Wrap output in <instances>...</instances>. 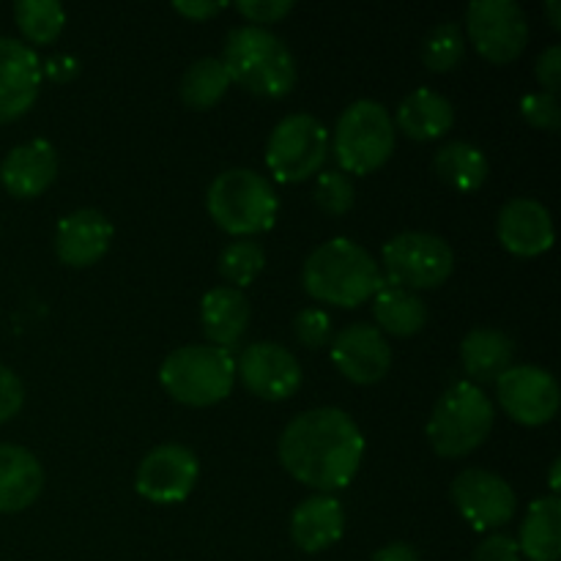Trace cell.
<instances>
[{
	"label": "cell",
	"mask_w": 561,
	"mask_h": 561,
	"mask_svg": "<svg viewBox=\"0 0 561 561\" xmlns=\"http://www.w3.org/2000/svg\"><path fill=\"white\" fill-rule=\"evenodd\" d=\"M42 88V60L36 49L0 36V124L22 118L36 104Z\"/></svg>",
	"instance_id": "cell-16"
},
{
	"label": "cell",
	"mask_w": 561,
	"mask_h": 561,
	"mask_svg": "<svg viewBox=\"0 0 561 561\" xmlns=\"http://www.w3.org/2000/svg\"><path fill=\"white\" fill-rule=\"evenodd\" d=\"M113 244V225L96 208L66 214L55 230V255L69 268H88L102 261Z\"/></svg>",
	"instance_id": "cell-18"
},
{
	"label": "cell",
	"mask_w": 561,
	"mask_h": 561,
	"mask_svg": "<svg viewBox=\"0 0 561 561\" xmlns=\"http://www.w3.org/2000/svg\"><path fill=\"white\" fill-rule=\"evenodd\" d=\"M493 420H496L493 400L477 383L460 381L438 398L427 422V438L442 458H466L485 444L493 431Z\"/></svg>",
	"instance_id": "cell-6"
},
{
	"label": "cell",
	"mask_w": 561,
	"mask_h": 561,
	"mask_svg": "<svg viewBox=\"0 0 561 561\" xmlns=\"http://www.w3.org/2000/svg\"><path fill=\"white\" fill-rule=\"evenodd\" d=\"M294 334L299 340V345H305V348H323V345L332 343V318L321 307H307V310H301L296 316Z\"/></svg>",
	"instance_id": "cell-33"
},
{
	"label": "cell",
	"mask_w": 561,
	"mask_h": 561,
	"mask_svg": "<svg viewBox=\"0 0 561 561\" xmlns=\"http://www.w3.org/2000/svg\"><path fill=\"white\" fill-rule=\"evenodd\" d=\"M433 170L447 186L458 192H477L488 181V157L466 140H453L438 148Z\"/></svg>",
	"instance_id": "cell-27"
},
{
	"label": "cell",
	"mask_w": 561,
	"mask_h": 561,
	"mask_svg": "<svg viewBox=\"0 0 561 561\" xmlns=\"http://www.w3.org/2000/svg\"><path fill=\"white\" fill-rule=\"evenodd\" d=\"M332 362L351 383L370 387L387 378L392 367V348L376 327L354 323L332 337Z\"/></svg>",
	"instance_id": "cell-15"
},
{
	"label": "cell",
	"mask_w": 561,
	"mask_h": 561,
	"mask_svg": "<svg viewBox=\"0 0 561 561\" xmlns=\"http://www.w3.org/2000/svg\"><path fill=\"white\" fill-rule=\"evenodd\" d=\"M327 153V126L307 113H294L279 121L266 142V164L279 184H299L318 175Z\"/></svg>",
	"instance_id": "cell-9"
},
{
	"label": "cell",
	"mask_w": 561,
	"mask_h": 561,
	"mask_svg": "<svg viewBox=\"0 0 561 561\" xmlns=\"http://www.w3.org/2000/svg\"><path fill=\"white\" fill-rule=\"evenodd\" d=\"M55 175H58V153L47 140H31L11 148L0 164V181L5 192L20 201H31L47 192Z\"/></svg>",
	"instance_id": "cell-19"
},
{
	"label": "cell",
	"mask_w": 561,
	"mask_h": 561,
	"mask_svg": "<svg viewBox=\"0 0 561 561\" xmlns=\"http://www.w3.org/2000/svg\"><path fill=\"white\" fill-rule=\"evenodd\" d=\"M535 77H537V82L546 88V93H553V96H557V91L561 88V47L559 44H551V47H548L546 53L537 58Z\"/></svg>",
	"instance_id": "cell-38"
},
{
	"label": "cell",
	"mask_w": 561,
	"mask_h": 561,
	"mask_svg": "<svg viewBox=\"0 0 561 561\" xmlns=\"http://www.w3.org/2000/svg\"><path fill=\"white\" fill-rule=\"evenodd\" d=\"M345 510L334 496L318 493L305 499L290 515V540L305 553L329 551L343 540Z\"/></svg>",
	"instance_id": "cell-20"
},
{
	"label": "cell",
	"mask_w": 561,
	"mask_h": 561,
	"mask_svg": "<svg viewBox=\"0 0 561 561\" xmlns=\"http://www.w3.org/2000/svg\"><path fill=\"white\" fill-rule=\"evenodd\" d=\"M44 75L55 82H71L80 75V60L71 58V55H55L47 64H42V77Z\"/></svg>",
	"instance_id": "cell-39"
},
{
	"label": "cell",
	"mask_w": 561,
	"mask_h": 561,
	"mask_svg": "<svg viewBox=\"0 0 561 561\" xmlns=\"http://www.w3.org/2000/svg\"><path fill=\"white\" fill-rule=\"evenodd\" d=\"M356 190L354 181L343 170H327L316 181V206L329 217H343L354 208Z\"/></svg>",
	"instance_id": "cell-32"
},
{
	"label": "cell",
	"mask_w": 561,
	"mask_h": 561,
	"mask_svg": "<svg viewBox=\"0 0 561 561\" xmlns=\"http://www.w3.org/2000/svg\"><path fill=\"white\" fill-rule=\"evenodd\" d=\"M279 460L301 485L332 496L354 482L365 458V436L343 409H312L294 416L279 436Z\"/></svg>",
	"instance_id": "cell-1"
},
{
	"label": "cell",
	"mask_w": 561,
	"mask_h": 561,
	"mask_svg": "<svg viewBox=\"0 0 561 561\" xmlns=\"http://www.w3.org/2000/svg\"><path fill=\"white\" fill-rule=\"evenodd\" d=\"M263 268H266V252L257 241H230L222 255H219V274H222L230 288H247V285L261 277Z\"/></svg>",
	"instance_id": "cell-30"
},
{
	"label": "cell",
	"mask_w": 561,
	"mask_h": 561,
	"mask_svg": "<svg viewBox=\"0 0 561 561\" xmlns=\"http://www.w3.org/2000/svg\"><path fill=\"white\" fill-rule=\"evenodd\" d=\"M466 33L477 53L496 66L518 60L529 44V22L513 0H474L466 9Z\"/></svg>",
	"instance_id": "cell-10"
},
{
	"label": "cell",
	"mask_w": 561,
	"mask_h": 561,
	"mask_svg": "<svg viewBox=\"0 0 561 561\" xmlns=\"http://www.w3.org/2000/svg\"><path fill=\"white\" fill-rule=\"evenodd\" d=\"M559 0H551V3H548V16H551V27L553 31H561V14H559Z\"/></svg>",
	"instance_id": "cell-42"
},
{
	"label": "cell",
	"mask_w": 561,
	"mask_h": 561,
	"mask_svg": "<svg viewBox=\"0 0 561 561\" xmlns=\"http://www.w3.org/2000/svg\"><path fill=\"white\" fill-rule=\"evenodd\" d=\"M230 82L228 69L219 58H201L186 69L184 80H181V102L190 110H211L214 104L222 102L228 93Z\"/></svg>",
	"instance_id": "cell-28"
},
{
	"label": "cell",
	"mask_w": 561,
	"mask_h": 561,
	"mask_svg": "<svg viewBox=\"0 0 561 561\" xmlns=\"http://www.w3.org/2000/svg\"><path fill=\"white\" fill-rule=\"evenodd\" d=\"M453 504L477 531L507 526L515 515V491L488 469H466L453 482Z\"/></svg>",
	"instance_id": "cell-13"
},
{
	"label": "cell",
	"mask_w": 561,
	"mask_h": 561,
	"mask_svg": "<svg viewBox=\"0 0 561 561\" xmlns=\"http://www.w3.org/2000/svg\"><path fill=\"white\" fill-rule=\"evenodd\" d=\"M345 175H370L389 162L394 151V124L381 102L359 99L334 126L329 140Z\"/></svg>",
	"instance_id": "cell-7"
},
{
	"label": "cell",
	"mask_w": 561,
	"mask_h": 561,
	"mask_svg": "<svg viewBox=\"0 0 561 561\" xmlns=\"http://www.w3.org/2000/svg\"><path fill=\"white\" fill-rule=\"evenodd\" d=\"M466 55V36L460 31L458 22H442L427 33L425 44H422V60L431 71L444 75V71L458 69L460 60Z\"/></svg>",
	"instance_id": "cell-31"
},
{
	"label": "cell",
	"mask_w": 561,
	"mask_h": 561,
	"mask_svg": "<svg viewBox=\"0 0 561 561\" xmlns=\"http://www.w3.org/2000/svg\"><path fill=\"white\" fill-rule=\"evenodd\" d=\"M373 561H422L414 546L409 542H389L373 553Z\"/></svg>",
	"instance_id": "cell-41"
},
{
	"label": "cell",
	"mask_w": 561,
	"mask_h": 561,
	"mask_svg": "<svg viewBox=\"0 0 561 561\" xmlns=\"http://www.w3.org/2000/svg\"><path fill=\"white\" fill-rule=\"evenodd\" d=\"M496 398L504 414L526 427H540L559 414L561 392L557 378L537 365H513L496 381Z\"/></svg>",
	"instance_id": "cell-11"
},
{
	"label": "cell",
	"mask_w": 561,
	"mask_h": 561,
	"mask_svg": "<svg viewBox=\"0 0 561 561\" xmlns=\"http://www.w3.org/2000/svg\"><path fill=\"white\" fill-rule=\"evenodd\" d=\"M373 316H376L378 332L387 337H414L427 327V305L411 290L383 283L381 290L373 296Z\"/></svg>",
	"instance_id": "cell-26"
},
{
	"label": "cell",
	"mask_w": 561,
	"mask_h": 561,
	"mask_svg": "<svg viewBox=\"0 0 561 561\" xmlns=\"http://www.w3.org/2000/svg\"><path fill=\"white\" fill-rule=\"evenodd\" d=\"M499 241L515 257L546 255L553 247V219L542 203L531 197H515L504 203L496 219Z\"/></svg>",
	"instance_id": "cell-17"
},
{
	"label": "cell",
	"mask_w": 561,
	"mask_h": 561,
	"mask_svg": "<svg viewBox=\"0 0 561 561\" xmlns=\"http://www.w3.org/2000/svg\"><path fill=\"white\" fill-rule=\"evenodd\" d=\"M471 561H520V551L515 537L510 535H491L477 546Z\"/></svg>",
	"instance_id": "cell-37"
},
{
	"label": "cell",
	"mask_w": 561,
	"mask_h": 561,
	"mask_svg": "<svg viewBox=\"0 0 561 561\" xmlns=\"http://www.w3.org/2000/svg\"><path fill=\"white\" fill-rule=\"evenodd\" d=\"M520 557L529 561H559L561 557V502L559 496H542L529 504L518 540Z\"/></svg>",
	"instance_id": "cell-25"
},
{
	"label": "cell",
	"mask_w": 561,
	"mask_h": 561,
	"mask_svg": "<svg viewBox=\"0 0 561 561\" xmlns=\"http://www.w3.org/2000/svg\"><path fill=\"white\" fill-rule=\"evenodd\" d=\"M22 405H25V387H22L14 370L0 365V425L14 420L22 411Z\"/></svg>",
	"instance_id": "cell-36"
},
{
	"label": "cell",
	"mask_w": 561,
	"mask_h": 561,
	"mask_svg": "<svg viewBox=\"0 0 561 561\" xmlns=\"http://www.w3.org/2000/svg\"><path fill=\"white\" fill-rule=\"evenodd\" d=\"M520 115L526 118V124H531L535 129L542 131H557L561 126V107L557 96L546 91L524 96V102H520Z\"/></svg>",
	"instance_id": "cell-34"
},
{
	"label": "cell",
	"mask_w": 561,
	"mask_h": 561,
	"mask_svg": "<svg viewBox=\"0 0 561 561\" xmlns=\"http://www.w3.org/2000/svg\"><path fill=\"white\" fill-rule=\"evenodd\" d=\"M236 11L247 22H252V27H266L283 22L294 11V3L290 0H241L236 3Z\"/></svg>",
	"instance_id": "cell-35"
},
{
	"label": "cell",
	"mask_w": 561,
	"mask_h": 561,
	"mask_svg": "<svg viewBox=\"0 0 561 561\" xmlns=\"http://www.w3.org/2000/svg\"><path fill=\"white\" fill-rule=\"evenodd\" d=\"M250 299L244 290L230 288V285L208 290L201 301L203 334L208 345H217V348H236L250 329Z\"/></svg>",
	"instance_id": "cell-21"
},
{
	"label": "cell",
	"mask_w": 561,
	"mask_h": 561,
	"mask_svg": "<svg viewBox=\"0 0 561 561\" xmlns=\"http://www.w3.org/2000/svg\"><path fill=\"white\" fill-rule=\"evenodd\" d=\"M230 82L261 99H283L296 85V58L288 44L268 27H236L228 33L225 55Z\"/></svg>",
	"instance_id": "cell-3"
},
{
	"label": "cell",
	"mask_w": 561,
	"mask_h": 561,
	"mask_svg": "<svg viewBox=\"0 0 561 561\" xmlns=\"http://www.w3.org/2000/svg\"><path fill=\"white\" fill-rule=\"evenodd\" d=\"M559 460H553V469H551V491H553V496H557V491H559Z\"/></svg>",
	"instance_id": "cell-43"
},
{
	"label": "cell",
	"mask_w": 561,
	"mask_h": 561,
	"mask_svg": "<svg viewBox=\"0 0 561 561\" xmlns=\"http://www.w3.org/2000/svg\"><path fill=\"white\" fill-rule=\"evenodd\" d=\"M159 383L179 403L208 409L233 392L236 362L230 351L217 345H184L162 362Z\"/></svg>",
	"instance_id": "cell-5"
},
{
	"label": "cell",
	"mask_w": 561,
	"mask_h": 561,
	"mask_svg": "<svg viewBox=\"0 0 561 561\" xmlns=\"http://www.w3.org/2000/svg\"><path fill=\"white\" fill-rule=\"evenodd\" d=\"M14 20L27 44L47 47L64 33L66 11L55 0H20L14 3Z\"/></svg>",
	"instance_id": "cell-29"
},
{
	"label": "cell",
	"mask_w": 561,
	"mask_h": 561,
	"mask_svg": "<svg viewBox=\"0 0 561 561\" xmlns=\"http://www.w3.org/2000/svg\"><path fill=\"white\" fill-rule=\"evenodd\" d=\"M383 283L405 290H433L453 277L455 252L442 236L425 230L398 233L383 244Z\"/></svg>",
	"instance_id": "cell-8"
},
{
	"label": "cell",
	"mask_w": 561,
	"mask_h": 561,
	"mask_svg": "<svg viewBox=\"0 0 561 561\" xmlns=\"http://www.w3.org/2000/svg\"><path fill=\"white\" fill-rule=\"evenodd\" d=\"M201 463L184 444H159L137 466L135 488L151 504H181L195 491Z\"/></svg>",
	"instance_id": "cell-12"
},
{
	"label": "cell",
	"mask_w": 561,
	"mask_h": 561,
	"mask_svg": "<svg viewBox=\"0 0 561 561\" xmlns=\"http://www.w3.org/2000/svg\"><path fill=\"white\" fill-rule=\"evenodd\" d=\"M301 285L321 305L354 310L381 290L383 272L365 247L340 236L310 252L301 268Z\"/></svg>",
	"instance_id": "cell-2"
},
{
	"label": "cell",
	"mask_w": 561,
	"mask_h": 561,
	"mask_svg": "<svg viewBox=\"0 0 561 561\" xmlns=\"http://www.w3.org/2000/svg\"><path fill=\"white\" fill-rule=\"evenodd\" d=\"M173 9L179 11L181 16L192 22H206L211 16L222 14L228 9V3H208V0H190V3H173Z\"/></svg>",
	"instance_id": "cell-40"
},
{
	"label": "cell",
	"mask_w": 561,
	"mask_h": 561,
	"mask_svg": "<svg viewBox=\"0 0 561 561\" xmlns=\"http://www.w3.org/2000/svg\"><path fill=\"white\" fill-rule=\"evenodd\" d=\"M236 376L241 378L247 392L261 400H272V403L294 398L301 387V365L294 351L268 343V340L252 343L241 351L236 362Z\"/></svg>",
	"instance_id": "cell-14"
},
{
	"label": "cell",
	"mask_w": 561,
	"mask_h": 561,
	"mask_svg": "<svg viewBox=\"0 0 561 561\" xmlns=\"http://www.w3.org/2000/svg\"><path fill=\"white\" fill-rule=\"evenodd\" d=\"M513 340L491 327L471 329L460 343V362L471 383H496L513 367Z\"/></svg>",
	"instance_id": "cell-24"
},
{
	"label": "cell",
	"mask_w": 561,
	"mask_h": 561,
	"mask_svg": "<svg viewBox=\"0 0 561 561\" xmlns=\"http://www.w3.org/2000/svg\"><path fill=\"white\" fill-rule=\"evenodd\" d=\"M206 208L225 233L250 239L274 228L279 201L272 181L250 168H233L211 181Z\"/></svg>",
	"instance_id": "cell-4"
},
{
	"label": "cell",
	"mask_w": 561,
	"mask_h": 561,
	"mask_svg": "<svg viewBox=\"0 0 561 561\" xmlns=\"http://www.w3.org/2000/svg\"><path fill=\"white\" fill-rule=\"evenodd\" d=\"M392 124H398V129L411 140L431 142L453 129L455 107L442 93L431 91V88H416L400 102Z\"/></svg>",
	"instance_id": "cell-23"
},
{
	"label": "cell",
	"mask_w": 561,
	"mask_h": 561,
	"mask_svg": "<svg viewBox=\"0 0 561 561\" xmlns=\"http://www.w3.org/2000/svg\"><path fill=\"white\" fill-rule=\"evenodd\" d=\"M44 469L31 449L0 444V513H22L42 496Z\"/></svg>",
	"instance_id": "cell-22"
}]
</instances>
